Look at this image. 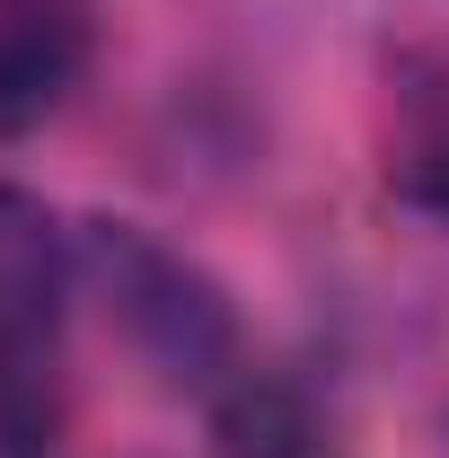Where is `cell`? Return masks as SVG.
<instances>
[{
    "mask_svg": "<svg viewBox=\"0 0 449 458\" xmlns=\"http://www.w3.org/2000/svg\"><path fill=\"white\" fill-rule=\"evenodd\" d=\"M80 265L97 274L106 318L123 327V344H132L168 388L221 397L229 379L247 370L238 318H229L221 283H212L194 256L159 247L150 229H132V221H89V229H80Z\"/></svg>",
    "mask_w": 449,
    "mask_h": 458,
    "instance_id": "1",
    "label": "cell"
},
{
    "mask_svg": "<svg viewBox=\"0 0 449 458\" xmlns=\"http://www.w3.org/2000/svg\"><path fill=\"white\" fill-rule=\"evenodd\" d=\"M89 62V0H0V132H27L71 98Z\"/></svg>",
    "mask_w": 449,
    "mask_h": 458,
    "instance_id": "2",
    "label": "cell"
},
{
    "mask_svg": "<svg viewBox=\"0 0 449 458\" xmlns=\"http://www.w3.org/2000/svg\"><path fill=\"white\" fill-rule=\"evenodd\" d=\"M71 274H80V238L45 203L0 185V344H54Z\"/></svg>",
    "mask_w": 449,
    "mask_h": 458,
    "instance_id": "3",
    "label": "cell"
},
{
    "mask_svg": "<svg viewBox=\"0 0 449 458\" xmlns=\"http://www.w3.org/2000/svg\"><path fill=\"white\" fill-rule=\"evenodd\" d=\"M212 414H221V450L229 458H318V432H309L300 397L274 388V379H256V370H238L221 397H212Z\"/></svg>",
    "mask_w": 449,
    "mask_h": 458,
    "instance_id": "4",
    "label": "cell"
},
{
    "mask_svg": "<svg viewBox=\"0 0 449 458\" xmlns=\"http://www.w3.org/2000/svg\"><path fill=\"white\" fill-rule=\"evenodd\" d=\"M0 458H54V370H45V344H0Z\"/></svg>",
    "mask_w": 449,
    "mask_h": 458,
    "instance_id": "5",
    "label": "cell"
},
{
    "mask_svg": "<svg viewBox=\"0 0 449 458\" xmlns=\"http://www.w3.org/2000/svg\"><path fill=\"white\" fill-rule=\"evenodd\" d=\"M396 194L449 221V132H441V141H423V150H405V168H396Z\"/></svg>",
    "mask_w": 449,
    "mask_h": 458,
    "instance_id": "6",
    "label": "cell"
}]
</instances>
